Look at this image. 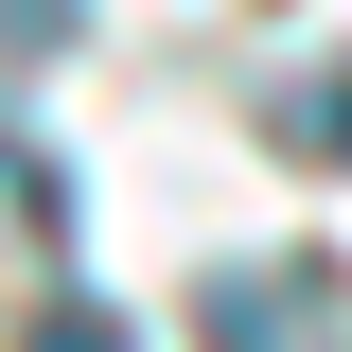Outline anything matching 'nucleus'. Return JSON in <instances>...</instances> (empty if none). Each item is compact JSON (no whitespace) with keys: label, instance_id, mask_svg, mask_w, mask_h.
<instances>
[{"label":"nucleus","instance_id":"nucleus-3","mask_svg":"<svg viewBox=\"0 0 352 352\" xmlns=\"http://www.w3.org/2000/svg\"><path fill=\"white\" fill-rule=\"evenodd\" d=\"M282 141H300V159H352V71H317L300 106H282Z\"/></svg>","mask_w":352,"mask_h":352},{"label":"nucleus","instance_id":"nucleus-5","mask_svg":"<svg viewBox=\"0 0 352 352\" xmlns=\"http://www.w3.org/2000/svg\"><path fill=\"white\" fill-rule=\"evenodd\" d=\"M0 53H53V0H0Z\"/></svg>","mask_w":352,"mask_h":352},{"label":"nucleus","instance_id":"nucleus-4","mask_svg":"<svg viewBox=\"0 0 352 352\" xmlns=\"http://www.w3.org/2000/svg\"><path fill=\"white\" fill-rule=\"evenodd\" d=\"M18 352H141V335H124V317H106V300H53V317H36V335H18Z\"/></svg>","mask_w":352,"mask_h":352},{"label":"nucleus","instance_id":"nucleus-1","mask_svg":"<svg viewBox=\"0 0 352 352\" xmlns=\"http://www.w3.org/2000/svg\"><path fill=\"white\" fill-rule=\"evenodd\" d=\"M194 317H212V352H335L352 335V282L335 264H212Z\"/></svg>","mask_w":352,"mask_h":352},{"label":"nucleus","instance_id":"nucleus-2","mask_svg":"<svg viewBox=\"0 0 352 352\" xmlns=\"http://www.w3.org/2000/svg\"><path fill=\"white\" fill-rule=\"evenodd\" d=\"M0 229H71V176H53L18 124H0Z\"/></svg>","mask_w":352,"mask_h":352}]
</instances>
